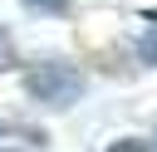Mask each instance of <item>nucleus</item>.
I'll list each match as a JSON object with an SVG mask.
<instances>
[{
    "label": "nucleus",
    "mask_w": 157,
    "mask_h": 152,
    "mask_svg": "<svg viewBox=\"0 0 157 152\" xmlns=\"http://www.w3.org/2000/svg\"><path fill=\"white\" fill-rule=\"evenodd\" d=\"M25 88L49 108H69V103L83 98V74L74 64H39V69L25 74Z\"/></svg>",
    "instance_id": "f257e3e1"
},
{
    "label": "nucleus",
    "mask_w": 157,
    "mask_h": 152,
    "mask_svg": "<svg viewBox=\"0 0 157 152\" xmlns=\"http://www.w3.org/2000/svg\"><path fill=\"white\" fill-rule=\"evenodd\" d=\"M137 54H142V64H157V25L142 34V44H137Z\"/></svg>",
    "instance_id": "f03ea898"
},
{
    "label": "nucleus",
    "mask_w": 157,
    "mask_h": 152,
    "mask_svg": "<svg viewBox=\"0 0 157 152\" xmlns=\"http://www.w3.org/2000/svg\"><path fill=\"white\" fill-rule=\"evenodd\" d=\"M29 10H49V15H59V10H69V0H25Z\"/></svg>",
    "instance_id": "7ed1b4c3"
},
{
    "label": "nucleus",
    "mask_w": 157,
    "mask_h": 152,
    "mask_svg": "<svg viewBox=\"0 0 157 152\" xmlns=\"http://www.w3.org/2000/svg\"><path fill=\"white\" fill-rule=\"evenodd\" d=\"M108 152H147V142H137V137H118Z\"/></svg>",
    "instance_id": "20e7f679"
},
{
    "label": "nucleus",
    "mask_w": 157,
    "mask_h": 152,
    "mask_svg": "<svg viewBox=\"0 0 157 152\" xmlns=\"http://www.w3.org/2000/svg\"><path fill=\"white\" fill-rule=\"evenodd\" d=\"M10 64V39H5V29H0V69Z\"/></svg>",
    "instance_id": "39448f33"
}]
</instances>
